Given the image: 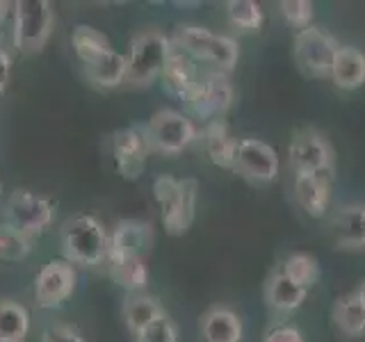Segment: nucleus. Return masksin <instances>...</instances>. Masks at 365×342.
I'll list each match as a JSON object with an SVG mask.
<instances>
[{"instance_id": "obj_1", "label": "nucleus", "mask_w": 365, "mask_h": 342, "mask_svg": "<svg viewBox=\"0 0 365 342\" xmlns=\"http://www.w3.org/2000/svg\"><path fill=\"white\" fill-rule=\"evenodd\" d=\"M60 244L66 262L80 267H98L108 262L110 233L96 217L76 214L64 222Z\"/></svg>"}, {"instance_id": "obj_2", "label": "nucleus", "mask_w": 365, "mask_h": 342, "mask_svg": "<svg viewBox=\"0 0 365 342\" xmlns=\"http://www.w3.org/2000/svg\"><path fill=\"white\" fill-rule=\"evenodd\" d=\"M171 41L180 53L192 57L194 62H208L215 66V71L222 73L233 71L240 57L235 39L201 26H190V23L187 26H178Z\"/></svg>"}, {"instance_id": "obj_3", "label": "nucleus", "mask_w": 365, "mask_h": 342, "mask_svg": "<svg viewBox=\"0 0 365 342\" xmlns=\"http://www.w3.org/2000/svg\"><path fill=\"white\" fill-rule=\"evenodd\" d=\"M153 197L163 210V224L169 235H185L197 214L199 185L194 178L158 176L153 182Z\"/></svg>"}, {"instance_id": "obj_4", "label": "nucleus", "mask_w": 365, "mask_h": 342, "mask_svg": "<svg viewBox=\"0 0 365 342\" xmlns=\"http://www.w3.org/2000/svg\"><path fill=\"white\" fill-rule=\"evenodd\" d=\"M174 51V41L165 32L146 28L137 32L130 41L128 53V73L125 83L130 87H148L160 78L167 57Z\"/></svg>"}, {"instance_id": "obj_5", "label": "nucleus", "mask_w": 365, "mask_h": 342, "mask_svg": "<svg viewBox=\"0 0 365 342\" xmlns=\"http://www.w3.org/2000/svg\"><path fill=\"white\" fill-rule=\"evenodd\" d=\"M11 19H14L11 39H14L16 51L26 55L41 53L55 26L51 3H46V0H19V3L11 5Z\"/></svg>"}, {"instance_id": "obj_6", "label": "nucleus", "mask_w": 365, "mask_h": 342, "mask_svg": "<svg viewBox=\"0 0 365 342\" xmlns=\"http://www.w3.org/2000/svg\"><path fill=\"white\" fill-rule=\"evenodd\" d=\"M340 48L334 34L317 26H308L304 30H297L292 41V57L302 76L313 80H324L331 73V64Z\"/></svg>"}, {"instance_id": "obj_7", "label": "nucleus", "mask_w": 365, "mask_h": 342, "mask_svg": "<svg viewBox=\"0 0 365 342\" xmlns=\"http://www.w3.org/2000/svg\"><path fill=\"white\" fill-rule=\"evenodd\" d=\"M148 146L153 153L163 155H178L185 148L199 140V128L192 117L178 110H160L155 112L148 123L144 125Z\"/></svg>"}, {"instance_id": "obj_8", "label": "nucleus", "mask_w": 365, "mask_h": 342, "mask_svg": "<svg viewBox=\"0 0 365 342\" xmlns=\"http://www.w3.org/2000/svg\"><path fill=\"white\" fill-rule=\"evenodd\" d=\"M235 89L231 78L222 71H208L199 76V83L187 94L185 103L187 112L192 117L203 121H217L233 108Z\"/></svg>"}, {"instance_id": "obj_9", "label": "nucleus", "mask_w": 365, "mask_h": 342, "mask_svg": "<svg viewBox=\"0 0 365 342\" xmlns=\"http://www.w3.org/2000/svg\"><path fill=\"white\" fill-rule=\"evenodd\" d=\"M290 167L297 174L324 176L331 180L336 171V153L327 137L315 128L297 130L290 142Z\"/></svg>"}, {"instance_id": "obj_10", "label": "nucleus", "mask_w": 365, "mask_h": 342, "mask_svg": "<svg viewBox=\"0 0 365 342\" xmlns=\"http://www.w3.org/2000/svg\"><path fill=\"white\" fill-rule=\"evenodd\" d=\"M55 205L46 197L30 190H16L5 203V224L16 228L19 233L34 237L53 224Z\"/></svg>"}, {"instance_id": "obj_11", "label": "nucleus", "mask_w": 365, "mask_h": 342, "mask_svg": "<svg viewBox=\"0 0 365 342\" xmlns=\"http://www.w3.org/2000/svg\"><path fill=\"white\" fill-rule=\"evenodd\" d=\"M279 169V155L267 142L254 140V137L240 140L233 171H237L245 180L256 182V185H265V182L277 180Z\"/></svg>"}, {"instance_id": "obj_12", "label": "nucleus", "mask_w": 365, "mask_h": 342, "mask_svg": "<svg viewBox=\"0 0 365 342\" xmlns=\"http://www.w3.org/2000/svg\"><path fill=\"white\" fill-rule=\"evenodd\" d=\"M151 153L153 151L148 146L144 125H130V128H121L112 135L114 165H117V171L125 180H137L144 174Z\"/></svg>"}, {"instance_id": "obj_13", "label": "nucleus", "mask_w": 365, "mask_h": 342, "mask_svg": "<svg viewBox=\"0 0 365 342\" xmlns=\"http://www.w3.org/2000/svg\"><path fill=\"white\" fill-rule=\"evenodd\" d=\"M78 274L76 267L66 260H51L39 269L37 279H34V301L39 308L48 311V308L62 306L76 290Z\"/></svg>"}, {"instance_id": "obj_14", "label": "nucleus", "mask_w": 365, "mask_h": 342, "mask_svg": "<svg viewBox=\"0 0 365 342\" xmlns=\"http://www.w3.org/2000/svg\"><path fill=\"white\" fill-rule=\"evenodd\" d=\"M153 247V226L140 219H121L110 231L108 260L112 258H146Z\"/></svg>"}, {"instance_id": "obj_15", "label": "nucleus", "mask_w": 365, "mask_h": 342, "mask_svg": "<svg viewBox=\"0 0 365 342\" xmlns=\"http://www.w3.org/2000/svg\"><path fill=\"white\" fill-rule=\"evenodd\" d=\"M308 296V290L297 285L283 274V269H274L262 288V299L274 315H290L299 308Z\"/></svg>"}, {"instance_id": "obj_16", "label": "nucleus", "mask_w": 365, "mask_h": 342, "mask_svg": "<svg viewBox=\"0 0 365 342\" xmlns=\"http://www.w3.org/2000/svg\"><path fill=\"white\" fill-rule=\"evenodd\" d=\"M199 68L197 62L187 57L185 53H180L176 46L171 55L167 57L163 73H160V80H163V87L167 89V94L176 96L180 100H185L187 94L194 89V85L199 83Z\"/></svg>"}, {"instance_id": "obj_17", "label": "nucleus", "mask_w": 365, "mask_h": 342, "mask_svg": "<svg viewBox=\"0 0 365 342\" xmlns=\"http://www.w3.org/2000/svg\"><path fill=\"white\" fill-rule=\"evenodd\" d=\"M331 237L338 249H365V205H345L331 219Z\"/></svg>"}, {"instance_id": "obj_18", "label": "nucleus", "mask_w": 365, "mask_h": 342, "mask_svg": "<svg viewBox=\"0 0 365 342\" xmlns=\"http://www.w3.org/2000/svg\"><path fill=\"white\" fill-rule=\"evenodd\" d=\"M205 155L210 157V162L215 167L222 169H233L235 167V155H237V144L240 140L231 133V128L222 121H210L205 123V128L201 133Z\"/></svg>"}, {"instance_id": "obj_19", "label": "nucleus", "mask_w": 365, "mask_h": 342, "mask_svg": "<svg viewBox=\"0 0 365 342\" xmlns=\"http://www.w3.org/2000/svg\"><path fill=\"white\" fill-rule=\"evenodd\" d=\"M294 201L299 203V208L319 219L324 217L331 203V180L324 176H306V174H297L294 176Z\"/></svg>"}, {"instance_id": "obj_20", "label": "nucleus", "mask_w": 365, "mask_h": 342, "mask_svg": "<svg viewBox=\"0 0 365 342\" xmlns=\"http://www.w3.org/2000/svg\"><path fill=\"white\" fill-rule=\"evenodd\" d=\"M245 326L235 311L226 306H215L201 317L203 342H242Z\"/></svg>"}, {"instance_id": "obj_21", "label": "nucleus", "mask_w": 365, "mask_h": 342, "mask_svg": "<svg viewBox=\"0 0 365 342\" xmlns=\"http://www.w3.org/2000/svg\"><path fill=\"white\" fill-rule=\"evenodd\" d=\"M331 83L338 89H359L365 85V53L354 46H340L331 64Z\"/></svg>"}, {"instance_id": "obj_22", "label": "nucleus", "mask_w": 365, "mask_h": 342, "mask_svg": "<svg viewBox=\"0 0 365 342\" xmlns=\"http://www.w3.org/2000/svg\"><path fill=\"white\" fill-rule=\"evenodd\" d=\"M125 73H128V57L117 53L114 48L96 57L94 62L85 64L87 80L101 89H114V87L123 85Z\"/></svg>"}, {"instance_id": "obj_23", "label": "nucleus", "mask_w": 365, "mask_h": 342, "mask_svg": "<svg viewBox=\"0 0 365 342\" xmlns=\"http://www.w3.org/2000/svg\"><path fill=\"white\" fill-rule=\"evenodd\" d=\"M334 324L347 338L365 336V306L361 304L356 292L342 294L334 304Z\"/></svg>"}, {"instance_id": "obj_24", "label": "nucleus", "mask_w": 365, "mask_h": 342, "mask_svg": "<svg viewBox=\"0 0 365 342\" xmlns=\"http://www.w3.org/2000/svg\"><path fill=\"white\" fill-rule=\"evenodd\" d=\"M110 276L119 288L130 294L142 292L148 285V265L146 258H112L108 260Z\"/></svg>"}, {"instance_id": "obj_25", "label": "nucleus", "mask_w": 365, "mask_h": 342, "mask_svg": "<svg viewBox=\"0 0 365 342\" xmlns=\"http://www.w3.org/2000/svg\"><path fill=\"white\" fill-rule=\"evenodd\" d=\"M163 313H165L163 306H160L153 296H148L144 292H135L130 296H125V301H123V322L130 328L133 336L140 333L142 328H146Z\"/></svg>"}, {"instance_id": "obj_26", "label": "nucleus", "mask_w": 365, "mask_h": 342, "mask_svg": "<svg viewBox=\"0 0 365 342\" xmlns=\"http://www.w3.org/2000/svg\"><path fill=\"white\" fill-rule=\"evenodd\" d=\"M28 331V308L14 299H0V342H26Z\"/></svg>"}, {"instance_id": "obj_27", "label": "nucleus", "mask_w": 365, "mask_h": 342, "mask_svg": "<svg viewBox=\"0 0 365 342\" xmlns=\"http://www.w3.org/2000/svg\"><path fill=\"white\" fill-rule=\"evenodd\" d=\"M71 43H73V51L78 55V60L83 62V66L94 62L103 53L112 51V43L106 34L96 28H89V26H78L71 34Z\"/></svg>"}, {"instance_id": "obj_28", "label": "nucleus", "mask_w": 365, "mask_h": 342, "mask_svg": "<svg viewBox=\"0 0 365 342\" xmlns=\"http://www.w3.org/2000/svg\"><path fill=\"white\" fill-rule=\"evenodd\" d=\"M281 269L290 281H294L297 285H302L306 290H311L319 281V262L315 256L306 254V251H294V254H290L281 265Z\"/></svg>"}, {"instance_id": "obj_29", "label": "nucleus", "mask_w": 365, "mask_h": 342, "mask_svg": "<svg viewBox=\"0 0 365 342\" xmlns=\"http://www.w3.org/2000/svg\"><path fill=\"white\" fill-rule=\"evenodd\" d=\"M226 14L237 32H258L262 28V21H265L262 7L254 0H228Z\"/></svg>"}, {"instance_id": "obj_30", "label": "nucleus", "mask_w": 365, "mask_h": 342, "mask_svg": "<svg viewBox=\"0 0 365 342\" xmlns=\"http://www.w3.org/2000/svg\"><path fill=\"white\" fill-rule=\"evenodd\" d=\"M32 251V237L19 233L9 224H0V262H19Z\"/></svg>"}, {"instance_id": "obj_31", "label": "nucleus", "mask_w": 365, "mask_h": 342, "mask_svg": "<svg viewBox=\"0 0 365 342\" xmlns=\"http://www.w3.org/2000/svg\"><path fill=\"white\" fill-rule=\"evenodd\" d=\"M137 342H178V326L167 313L153 319L146 328L135 336Z\"/></svg>"}, {"instance_id": "obj_32", "label": "nucleus", "mask_w": 365, "mask_h": 342, "mask_svg": "<svg viewBox=\"0 0 365 342\" xmlns=\"http://www.w3.org/2000/svg\"><path fill=\"white\" fill-rule=\"evenodd\" d=\"M279 11L285 23L297 30L313 26V3H308V0H281Z\"/></svg>"}, {"instance_id": "obj_33", "label": "nucleus", "mask_w": 365, "mask_h": 342, "mask_svg": "<svg viewBox=\"0 0 365 342\" xmlns=\"http://www.w3.org/2000/svg\"><path fill=\"white\" fill-rule=\"evenodd\" d=\"M41 342H85L83 333L68 324H51L41 333Z\"/></svg>"}, {"instance_id": "obj_34", "label": "nucleus", "mask_w": 365, "mask_h": 342, "mask_svg": "<svg viewBox=\"0 0 365 342\" xmlns=\"http://www.w3.org/2000/svg\"><path fill=\"white\" fill-rule=\"evenodd\" d=\"M262 342H306V338L302 336V331L297 326L281 324V326H274Z\"/></svg>"}, {"instance_id": "obj_35", "label": "nucleus", "mask_w": 365, "mask_h": 342, "mask_svg": "<svg viewBox=\"0 0 365 342\" xmlns=\"http://www.w3.org/2000/svg\"><path fill=\"white\" fill-rule=\"evenodd\" d=\"M9 78H11V57L3 43V37H0V94L7 89L9 85Z\"/></svg>"}, {"instance_id": "obj_36", "label": "nucleus", "mask_w": 365, "mask_h": 342, "mask_svg": "<svg viewBox=\"0 0 365 342\" xmlns=\"http://www.w3.org/2000/svg\"><path fill=\"white\" fill-rule=\"evenodd\" d=\"M11 5L14 3H7V0H0V26L7 21V16L11 14Z\"/></svg>"}, {"instance_id": "obj_37", "label": "nucleus", "mask_w": 365, "mask_h": 342, "mask_svg": "<svg viewBox=\"0 0 365 342\" xmlns=\"http://www.w3.org/2000/svg\"><path fill=\"white\" fill-rule=\"evenodd\" d=\"M356 294H359V299H361V304L365 306V281L359 285V290H356Z\"/></svg>"}, {"instance_id": "obj_38", "label": "nucleus", "mask_w": 365, "mask_h": 342, "mask_svg": "<svg viewBox=\"0 0 365 342\" xmlns=\"http://www.w3.org/2000/svg\"><path fill=\"white\" fill-rule=\"evenodd\" d=\"M0 192H3V187H0Z\"/></svg>"}]
</instances>
